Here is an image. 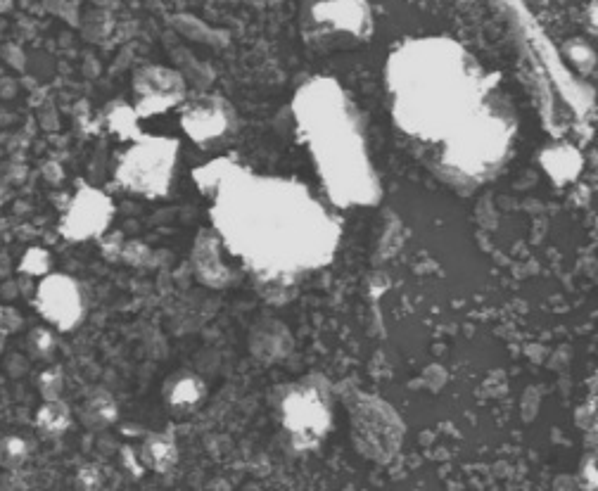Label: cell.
I'll return each instance as SVG.
<instances>
[{"label":"cell","instance_id":"obj_8","mask_svg":"<svg viewBox=\"0 0 598 491\" xmlns=\"http://www.w3.org/2000/svg\"><path fill=\"white\" fill-rule=\"evenodd\" d=\"M278 408H281L285 430L299 446H314L326 435L330 418H333L326 380L316 378L299 380L290 385L278 401Z\"/></svg>","mask_w":598,"mask_h":491},{"label":"cell","instance_id":"obj_24","mask_svg":"<svg viewBox=\"0 0 598 491\" xmlns=\"http://www.w3.org/2000/svg\"><path fill=\"white\" fill-rule=\"evenodd\" d=\"M5 340H8V330H3V328H0V354H3Z\"/></svg>","mask_w":598,"mask_h":491},{"label":"cell","instance_id":"obj_14","mask_svg":"<svg viewBox=\"0 0 598 491\" xmlns=\"http://www.w3.org/2000/svg\"><path fill=\"white\" fill-rule=\"evenodd\" d=\"M207 397V385L197 378L195 373H176L174 378L167 380L164 385V401L171 411L188 413L195 411Z\"/></svg>","mask_w":598,"mask_h":491},{"label":"cell","instance_id":"obj_10","mask_svg":"<svg viewBox=\"0 0 598 491\" xmlns=\"http://www.w3.org/2000/svg\"><path fill=\"white\" fill-rule=\"evenodd\" d=\"M114 216V202L110 195L98 188L84 186L72 197L65 216L60 221V233L67 240L84 242L105 233Z\"/></svg>","mask_w":598,"mask_h":491},{"label":"cell","instance_id":"obj_16","mask_svg":"<svg viewBox=\"0 0 598 491\" xmlns=\"http://www.w3.org/2000/svg\"><path fill=\"white\" fill-rule=\"evenodd\" d=\"M145 468L155 470V473H169L171 468L178 463V446L174 442V437L162 435H148L145 442L141 444V454H138Z\"/></svg>","mask_w":598,"mask_h":491},{"label":"cell","instance_id":"obj_22","mask_svg":"<svg viewBox=\"0 0 598 491\" xmlns=\"http://www.w3.org/2000/svg\"><path fill=\"white\" fill-rule=\"evenodd\" d=\"M29 344L38 356H46V354L53 352V335H50L46 328L34 330V333H31V337H29Z\"/></svg>","mask_w":598,"mask_h":491},{"label":"cell","instance_id":"obj_4","mask_svg":"<svg viewBox=\"0 0 598 491\" xmlns=\"http://www.w3.org/2000/svg\"><path fill=\"white\" fill-rule=\"evenodd\" d=\"M515 114L492 93L480 112L437 145L435 167L454 186H477L504 167L513 148Z\"/></svg>","mask_w":598,"mask_h":491},{"label":"cell","instance_id":"obj_17","mask_svg":"<svg viewBox=\"0 0 598 491\" xmlns=\"http://www.w3.org/2000/svg\"><path fill=\"white\" fill-rule=\"evenodd\" d=\"M72 425V411L60 397L43 399V404L36 411V430L43 437H60L65 435L67 427Z\"/></svg>","mask_w":598,"mask_h":491},{"label":"cell","instance_id":"obj_23","mask_svg":"<svg viewBox=\"0 0 598 491\" xmlns=\"http://www.w3.org/2000/svg\"><path fill=\"white\" fill-rule=\"evenodd\" d=\"M568 53H570L572 62H575V65L589 67L587 62H584V60L594 62V53H591V50H589L587 46H584V43L580 41V38H577V41H572V43H570V46H568Z\"/></svg>","mask_w":598,"mask_h":491},{"label":"cell","instance_id":"obj_12","mask_svg":"<svg viewBox=\"0 0 598 491\" xmlns=\"http://www.w3.org/2000/svg\"><path fill=\"white\" fill-rule=\"evenodd\" d=\"M133 91L138 93L136 114L152 117L167 112L169 107L186 100V81L183 76L167 67H143L133 76Z\"/></svg>","mask_w":598,"mask_h":491},{"label":"cell","instance_id":"obj_18","mask_svg":"<svg viewBox=\"0 0 598 491\" xmlns=\"http://www.w3.org/2000/svg\"><path fill=\"white\" fill-rule=\"evenodd\" d=\"M81 418H84L88 427L100 430V427L112 425L114 420H117V404H114V399L107 392H95L93 397L86 401Z\"/></svg>","mask_w":598,"mask_h":491},{"label":"cell","instance_id":"obj_15","mask_svg":"<svg viewBox=\"0 0 598 491\" xmlns=\"http://www.w3.org/2000/svg\"><path fill=\"white\" fill-rule=\"evenodd\" d=\"M542 167L553 183L558 186H565V183L575 181L582 171V157L572 145L558 143L553 148L544 150L542 155Z\"/></svg>","mask_w":598,"mask_h":491},{"label":"cell","instance_id":"obj_19","mask_svg":"<svg viewBox=\"0 0 598 491\" xmlns=\"http://www.w3.org/2000/svg\"><path fill=\"white\" fill-rule=\"evenodd\" d=\"M29 456V444L24 437H17V435H10V437H3L0 439V463L5 465V468L15 470L27 461Z\"/></svg>","mask_w":598,"mask_h":491},{"label":"cell","instance_id":"obj_3","mask_svg":"<svg viewBox=\"0 0 598 491\" xmlns=\"http://www.w3.org/2000/svg\"><path fill=\"white\" fill-rule=\"evenodd\" d=\"M292 110L330 200L337 207L378 202L380 181L347 93L328 76H316L299 88Z\"/></svg>","mask_w":598,"mask_h":491},{"label":"cell","instance_id":"obj_2","mask_svg":"<svg viewBox=\"0 0 598 491\" xmlns=\"http://www.w3.org/2000/svg\"><path fill=\"white\" fill-rule=\"evenodd\" d=\"M494 81L451 38H411L387 62L392 117L406 136L442 145L480 112Z\"/></svg>","mask_w":598,"mask_h":491},{"label":"cell","instance_id":"obj_13","mask_svg":"<svg viewBox=\"0 0 598 491\" xmlns=\"http://www.w3.org/2000/svg\"><path fill=\"white\" fill-rule=\"evenodd\" d=\"M193 266L197 278L209 285V288L219 290L231 283V269H228L224 261V242L214 233V228L197 235L193 247Z\"/></svg>","mask_w":598,"mask_h":491},{"label":"cell","instance_id":"obj_21","mask_svg":"<svg viewBox=\"0 0 598 491\" xmlns=\"http://www.w3.org/2000/svg\"><path fill=\"white\" fill-rule=\"evenodd\" d=\"M38 390H41L43 399H55L60 397L62 392V373L57 368H50L41 375V382H38Z\"/></svg>","mask_w":598,"mask_h":491},{"label":"cell","instance_id":"obj_1","mask_svg":"<svg viewBox=\"0 0 598 491\" xmlns=\"http://www.w3.org/2000/svg\"><path fill=\"white\" fill-rule=\"evenodd\" d=\"M212 197L214 233L259 285L288 283L333 259L340 223L302 183L231 164Z\"/></svg>","mask_w":598,"mask_h":491},{"label":"cell","instance_id":"obj_7","mask_svg":"<svg viewBox=\"0 0 598 491\" xmlns=\"http://www.w3.org/2000/svg\"><path fill=\"white\" fill-rule=\"evenodd\" d=\"M352 437L368 461H392L404 442V423L383 399L359 394L352 404Z\"/></svg>","mask_w":598,"mask_h":491},{"label":"cell","instance_id":"obj_5","mask_svg":"<svg viewBox=\"0 0 598 491\" xmlns=\"http://www.w3.org/2000/svg\"><path fill=\"white\" fill-rule=\"evenodd\" d=\"M299 29L309 48H354L371 38L373 15L366 0H302Z\"/></svg>","mask_w":598,"mask_h":491},{"label":"cell","instance_id":"obj_20","mask_svg":"<svg viewBox=\"0 0 598 491\" xmlns=\"http://www.w3.org/2000/svg\"><path fill=\"white\" fill-rule=\"evenodd\" d=\"M48 266H50L48 254L43 250H38V247H34V250H29L27 254H24L19 271L29 273V276H46Z\"/></svg>","mask_w":598,"mask_h":491},{"label":"cell","instance_id":"obj_9","mask_svg":"<svg viewBox=\"0 0 598 491\" xmlns=\"http://www.w3.org/2000/svg\"><path fill=\"white\" fill-rule=\"evenodd\" d=\"M34 309L57 333H69L86 316L84 290L67 273H46L36 288Z\"/></svg>","mask_w":598,"mask_h":491},{"label":"cell","instance_id":"obj_6","mask_svg":"<svg viewBox=\"0 0 598 491\" xmlns=\"http://www.w3.org/2000/svg\"><path fill=\"white\" fill-rule=\"evenodd\" d=\"M178 164V140L162 136L136 138L114 167V181L133 195L162 197L169 193Z\"/></svg>","mask_w":598,"mask_h":491},{"label":"cell","instance_id":"obj_11","mask_svg":"<svg viewBox=\"0 0 598 491\" xmlns=\"http://www.w3.org/2000/svg\"><path fill=\"white\" fill-rule=\"evenodd\" d=\"M233 107L219 95H197V98L183 100L181 129L190 140L200 145L216 143L233 129Z\"/></svg>","mask_w":598,"mask_h":491}]
</instances>
